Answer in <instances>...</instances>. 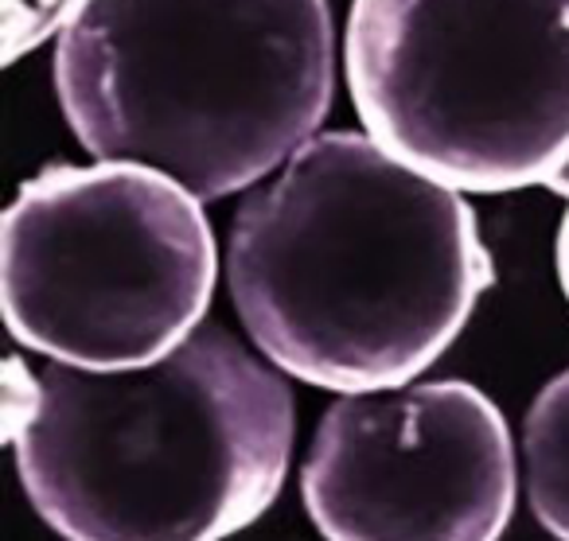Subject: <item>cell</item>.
I'll use <instances>...</instances> for the list:
<instances>
[{
	"label": "cell",
	"instance_id": "cell-1",
	"mask_svg": "<svg viewBox=\"0 0 569 541\" xmlns=\"http://www.w3.org/2000/svg\"><path fill=\"white\" fill-rule=\"evenodd\" d=\"M496 281L457 188L371 133H320L242 199L227 284L253 347L320 390L426 374Z\"/></svg>",
	"mask_w": 569,
	"mask_h": 541
},
{
	"label": "cell",
	"instance_id": "cell-2",
	"mask_svg": "<svg viewBox=\"0 0 569 541\" xmlns=\"http://www.w3.org/2000/svg\"><path fill=\"white\" fill-rule=\"evenodd\" d=\"M293 437V390L219 323L149 367L51 359L12 409L20 483L63 541L234 538L281 494Z\"/></svg>",
	"mask_w": 569,
	"mask_h": 541
},
{
	"label": "cell",
	"instance_id": "cell-3",
	"mask_svg": "<svg viewBox=\"0 0 569 541\" xmlns=\"http://www.w3.org/2000/svg\"><path fill=\"white\" fill-rule=\"evenodd\" d=\"M328 0H87L56 43L67 126L196 199L266 180L332 110Z\"/></svg>",
	"mask_w": 569,
	"mask_h": 541
},
{
	"label": "cell",
	"instance_id": "cell-4",
	"mask_svg": "<svg viewBox=\"0 0 569 541\" xmlns=\"http://www.w3.org/2000/svg\"><path fill=\"white\" fill-rule=\"evenodd\" d=\"M343 63L367 133L449 188L569 172V0H356Z\"/></svg>",
	"mask_w": 569,
	"mask_h": 541
},
{
	"label": "cell",
	"instance_id": "cell-5",
	"mask_svg": "<svg viewBox=\"0 0 569 541\" xmlns=\"http://www.w3.org/2000/svg\"><path fill=\"white\" fill-rule=\"evenodd\" d=\"M203 199L129 160L48 168L0 222V300L24 351L87 370L172 354L219 281Z\"/></svg>",
	"mask_w": 569,
	"mask_h": 541
},
{
	"label": "cell",
	"instance_id": "cell-6",
	"mask_svg": "<svg viewBox=\"0 0 569 541\" xmlns=\"http://www.w3.org/2000/svg\"><path fill=\"white\" fill-rule=\"evenodd\" d=\"M301 499L325 541H499L515 514L511 429L457 378L343 393L320 417Z\"/></svg>",
	"mask_w": 569,
	"mask_h": 541
},
{
	"label": "cell",
	"instance_id": "cell-7",
	"mask_svg": "<svg viewBox=\"0 0 569 541\" xmlns=\"http://www.w3.org/2000/svg\"><path fill=\"white\" fill-rule=\"evenodd\" d=\"M522 483L542 530L569 541V370L538 390L522 421Z\"/></svg>",
	"mask_w": 569,
	"mask_h": 541
},
{
	"label": "cell",
	"instance_id": "cell-8",
	"mask_svg": "<svg viewBox=\"0 0 569 541\" xmlns=\"http://www.w3.org/2000/svg\"><path fill=\"white\" fill-rule=\"evenodd\" d=\"M558 281H561V292L569 297V211L558 230Z\"/></svg>",
	"mask_w": 569,
	"mask_h": 541
}]
</instances>
